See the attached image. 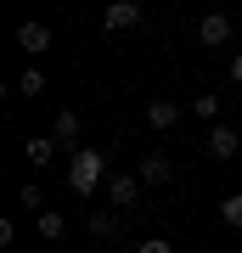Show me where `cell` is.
Masks as SVG:
<instances>
[{"label": "cell", "mask_w": 242, "mask_h": 253, "mask_svg": "<svg viewBox=\"0 0 242 253\" xmlns=\"http://www.w3.org/2000/svg\"><path fill=\"white\" fill-rule=\"evenodd\" d=\"M101 180H113V174H107V152H101V146H79L73 163H68V186L79 191V197H90Z\"/></svg>", "instance_id": "1"}, {"label": "cell", "mask_w": 242, "mask_h": 253, "mask_svg": "<svg viewBox=\"0 0 242 253\" xmlns=\"http://www.w3.org/2000/svg\"><path fill=\"white\" fill-rule=\"evenodd\" d=\"M135 180H141V186H169V158H163V152H146L141 163H135Z\"/></svg>", "instance_id": "5"}, {"label": "cell", "mask_w": 242, "mask_h": 253, "mask_svg": "<svg viewBox=\"0 0 242 253\" xmlns=\"http://www.w3.org/2000/svg\"><path fill=\"white\" fill-rule=\"evenodd\" d=\"M197 40H203V45H225V40H231V17H220V11H208V17L197 23Z\"/></svg>", "instance_id": "7"}, {"label": "cell", "mask_w": 242, "mask_h": 253, "mask_svg": "<svg viewBox=\"0 0 242 253\" xmlns=\"http://www.w3.org/2000/svg\"><path fill=\"white\" fill-rule=\"evenodd\" d=\"M220 219L225 225H242V191H231V197L220 203Z\"/></svg>", "instance_id": "16"}, {"label": "cell", "mask_w": 242, "mask_h": 253, "mask_svg": "<svg viewBox=\"0 0 242 253\" xmlns=\"http://www.w3.org/2000/svg\"><path fill=\"white\" fill-rule=\"evenodd\" d=\"M17 45H23L28 56L51 51V28H45V23H23V28H17Z\"/></svg>", "instance_id": "8"}, {"label": "cell", "mask_w": 242, "mask_h": 253, "mask_svg": "<svg viewBox=\"0 0 242 253\" xmlns=\"http://www.w3.org/2000/svg\"><path fill=\"white\" fill-rule=\"evenodd\" d=\"M34 231L45 236V242H62V236H68V219H62V214H56V208H45V214L34 219Z\"/></svg>", "instance_id": "11"}, {"label": "cell", "mask_w": 242, "mask_h": 253, "mask_svg": "<svg viewBox=\"0 0 242 253\" xmlns=\"http://www.w3.org/2000/svg\"><path fill=\"white\" fill-rule=\"evenodd\" d=\"M23 152H28V163H34V169H45V163L56 158V135H28Z\"/></svg>", "instance_id": "10"}, {"label": "cell", "mask_w": 242, "mask_h": 253, "mask_svg": "<svg viewBox=\"0 0 242 253\" xmlns=\"http://www.w3.org/2000/svg\"><path fill=\"white\" fill-rule=\"evenodd\" d=\"M107 203L113 208H135L141 203V180H135V174H113L107 180Z\"/></svg>", "instance_id": "4"}, {"label": "cell", "mask_w": 242, "mask_h": 253, "mask_svg": "<svg viewBox=\"0 0 242 253\" xmlns=\"http://www.w3.org/2000/svg\"><path fill=\"white\" fill-rule=\"evenodd\" d=\"M231 79H237V84H242V51H237V56H231Z\"/></svg>", "instance_id": "18"}, {"label": "cell", "mask_w": 242, "mask_h": 253, "mask_svg": "<svg viewBox=\"0 0 242 253\" xmlns=\"http://www.w3.org/2000/svg\"><path fill=\"white\" fill-rule=\"evenodd\" d=\"M135 23H141V6H135V0H113V6L101 11V28H107V34H130Z\"/></svg>", "instance_id": "2"}, {"label": "cell", "mask_w": 242, "mask_h": 253, "mask_svg": "<svg viewBox=\"0 0 242 253\" xmlns=\"http://www.w3.org/2000/svg\"><path fill=\"white\" fill-rule=\"evenodd\" d=\"M135 253H175V248H169V242H163V236H146V242H141V248H135Z\"/></svg>", "instance_id": "17"}, {"label": "cell", "mask_w": 242, "mask_h": 253, "mask_svg": "<svg viewBox=\"0 0 242 253\" xmlns=\"http://www.w3.org/2000/svg\"><path fill=\"white\" fill-rule=\"evenodd\" d=\"M146 124H152V129H175V124H180V107H175L169 96H158V101H146Z\"/></svg>", "instance_id": "9"}, {"label": "cell", "mask_w": 242, "mask_h": 253, "mask_svg": "<svg viewBox=\"0 0 242 253\" xmlns=\"http://www.w3.org/2000/svg\"><path fill=\"white\" fill-rule=\"evenodd\" d=\"M85 225H90V236H96V242H107V236L118 231V214H113V208H101V214H90Z\"/></svg>", "instance_id": "12"}, {"label": "cell", "mask_w": 242, "mask_h": 253, "mask_svg": "<svg viewBox=\"0 0 242 253\" xmlns=\"http://www.w3.org/2000/svg\"><path fill=\"white\" fill-rule=\"evenodd\" d=\"M192 113H197V118H208V124H220V96H214V90H203L197 101H192Z\"/></svg>", "instance_id": "13"}, {"label": "cell", "mask_w": 242, "mask_h": 253, "mask_svg": "<svg viewBox=\"0 0 242 253\" xmlns=\"http://www.w3.org/2000/svg\"><path fill=\"white\" fill-rule=\"evenodd\" d=\"M51 135H56V146H73V152H79V113H56L51 118Z\"/></svg>", "instance_id": "6"}, {"label": "cell", "mask_w": 242, "mask_h": 253, "mask_svg": "<svg viewBox=\"0 0 242 253\" xmlns=\"http://www.w3.org/2000/svg\"><path fill=\"white\" fill-rule=\"evenodd\" d=\"M237 152H242V135H237L231 124H214V129H208V158H214V163L237 158Z\"/></svg>", "instance_id": "3"}, {"label": "cell", "mask_w": 242, "mask_h": 253, "mask_svg": "<svg viewBox=\"0 0 242 253\" xmlns=\"http://www.w3.org/2000/svg\"><path fill=\"white\" fill-rule=\"evenodd\" d=\"M17 197H23V208H34V219L45 214V186H40V180H28V186L17 191Z\"/></svg>", "instance_id": "14"}, {"label": "cell", "mask_w": 242, "mask_h": 253, "mask_svg": "<svg viewBox=\"0 0 242 253\" xmlns=\"http://www.w3.org/2000/svg\"><path fill=\"white\" fill-rule=\"evenodd\" d=\"M17 90H23V96H45V73H40V68H28L23 79H17Z\"/></svg>", "instance_id": "15"}]
</instances>
